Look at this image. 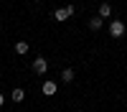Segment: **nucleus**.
Segmentation results:
<instances>
[{"mask_svg": "<svg viewBox=\"0 0 127 112\" xmlns=\"http://www.w3.org/2000/svg\"><path fill=\"white\" fill-rule=\"evenodd\" d=\"M102 26H104V20H102L99 15H94V18H89V31H102Z\"/></svg>", "mask_w": 127, "mask_h": 112, "instance_id": "0eeeda50", "label": "nucleus"}, {"mask_svg": "<svg viewBox=\"0 0 127 112\" xmlns=\"http://www.w3.org/2000/svg\"><path fill=\"white\" fill-rule=\"evenodd\" d=\"M33 71L38 76H43L46 71H48V61H46V56H36V61H33Z\"/></svg>", "mask_w": 127, "mask_h": 112, "instance_id": "7ed1b4c3", "label": "nucleus"}, {"mask_svg": "<svg viewBox=\"0 0 127 112\" xmlns=\"http://www.w3.org/2000/svg\"><path fill=\"white\" fill-rule=\"evenodd\" d=\"M71 15H74V5H64V8H56V10H54V18L59 20V23L69 20Z\"/></svg>", "mask_w": 127, "mask_h": 112, "instance_id": "f03ea898", "label": "nucleus"}, {"mask_svg": "<svg viewBox=\"0 0 127 112\" xmlns=\"http://www.w3.org/2000/svg\"><path fill=\"white\" fill-rule=\"evenodd\" d=\"M28 51H31V46L26 43V41H18V43H15V54H18V56H26Z\"/></svg>", "mask_w": 127, "mask_h": 112, "instance_id": "6e6552de", "label": "nucleus"}, {"mask_svg": "<svg viewBox=\"0 0 127 112\" xmlns=\"http://www.w3.org/2000/svg\"><path fill=\"white\" fill-rule=\"evenodd\" d=\"M3 105H5V97H3V94H0V107H3Z\"/></svg>", "mask_w": 127, "mask_h": 112, "instance_id": "9d476101", "label": "nucleus"}, {"mask_svg": "<svg viewBox=\"0 0 127 112\" xmlns=\"http://www.w3.org/2000/svg\"><path fill=\"white\" fill-rule=\"evenodd\" d=\"M74 76H76V74H74V69H64V71H61V79L66 81V84H69V81H74Z\"/></svg>", "mask_w": 127, "mask_h": 112, "instance_id": "1a4fd4ad", "label": "nucleus"}, {"mask_svg": "<svg viewBox=\"0 0 127 112\" xmlns=\"http://www.w3.org/2000/svg\"><path fill=\"white\" fill-rule=\"evenodd\" d=\"M97 15H99L102 20H107V18L112 15V5H109V3H102V5H99V10H97Z\"/></svg>", "mask_w": 127, "mask_h": 112, "instance_id": "39448f33", "label": "nucleus"}, {"mask_svg": "<svg viewBox=\"0 0 127 112\" xmlns=\"http://www.w3.org/2000/svg\"><path fill=\"white\" fill-rule=\"evenodd\" d=\"M10 99H13V102H23V99H26V89L15 87L13 92H10Z\"/></svg>", "mask_w": 127, "mask_h": 112, "instance_id": "423d86ee", "label": "nucleus"}, {"mask_svg": "<svg viewBox=\"0 0 127 112\" xmlns=\"http://www.w3.org/2000/svg\"><path fill=\"white\" fill-rule=\"evenodd\" d=\"M36 3H38V0H36Z\"/></svg>", "mask_w": 127, "mask_h": 112, "instance_id": "9b49d317", "label": "nucleus"}, {"mask_svg": "<svg viewBox=\"0 0 127 112\" xmlns=\"http://www.w3.org/2000/svg\"><path fill=\"white\" fill-rule=\"evenodd\" d=\"M41 92H43L46 97H54L59 92V84H56V81H43V84H41Z\"/></svg>", "mask_w": 127, "mask_h": 112, "instance_id": "20e7f679", "label": "nucleus"}, {"mask_svg": "<svg viewBox=\"0 0 127 112\" xmlns=\"http://www.w3.org/2000/svg\"><path fill=\"white\" fill-rule=\"evenodd\" d=\"M107 28H109V36H112V38H122V36H125V23H122L120 18H114Z\"/></svg>", "mask_w": 127, "mask_h": 112, "instance_id": "f257e3e1", "label": "nucleus"}]
</instances>
